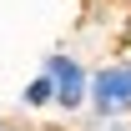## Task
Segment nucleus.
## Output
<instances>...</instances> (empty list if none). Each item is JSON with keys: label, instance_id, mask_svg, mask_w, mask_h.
Segmentation results:
<instances>
[{"label": "nucleus", "instance_id": "f257e3e1", "mask_svg": "<svg viewBox=\"0 0 131 131\" xmlns=\"http://www.w3.org/2000/svg\"><path fill=\"white\" fill-rule=\"evenodd\" d=\"M86 111L96 121H131V56L101 61L91 71V101Z\"/></svg>", "mask_w": 131, "mask_h": 131}, {"label": "nucleus", "instance_id": "f03ea898", "mask_svg": "<svg viewBox=\"0 0 131 131\" xmlns=\"http://www.w3.org/2000/svg\"><path fill=\"white\" fill-rule=\"evenodd\" d=\"M40 71H46L50 86H56V111H66V116L86 111V101H91V71L81 66V56H71L66 46H56Z\"/></svg>", "mask_w": 131, "mask_h": 131}, {"label": "nucleus", "instance_id": "7ed1b4c3", "mask_svg": "<svg viewBox=\"0 0 131 131\" xmlns=\"http://www.w3.org/2000/svg\"><path fill=\"white\" fill-rule=\"evenodd\" d=\"M20 106H25V111H46V106H56V86H50L46 71H35L30 81L20 86Z\"/></svg>", "mask_w": 131, "mask_h": 131}, {"label": "nucleus", "instance_id": "20e7f679", "mask_svg": "<svg viewBox=\"0 0 131 131\" xmlns=\"http://www.w3.org/2000/svg\"><path fill=\"white\" fill-rule=\"evenodd\" d=\"M0 131H20V126H0Z\"/></svg>", "mask_w": 131, "mask_h": 131}]
</instances>
